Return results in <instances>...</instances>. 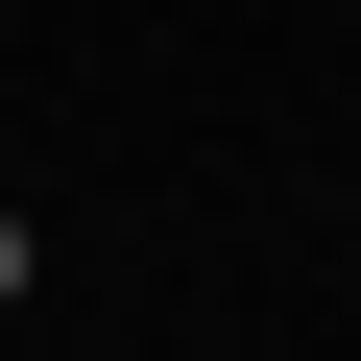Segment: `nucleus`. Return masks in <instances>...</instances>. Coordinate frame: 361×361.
<instances>
[{
    "mask_svg": "<svg viewBox=\"0 0 361 361\" xmlns=\"http://www.w3.org/2000/svg\"><path fill=\"white\" fill-rule=\"evenodd\" d=\"M0 289H49V241H25V217H0Z\"/></svg>",
    "mask_w": 361,
    "mask_h": 361,
    "instance_id": "obj_1",
    "label": "nucleus"
}]
</instances>
